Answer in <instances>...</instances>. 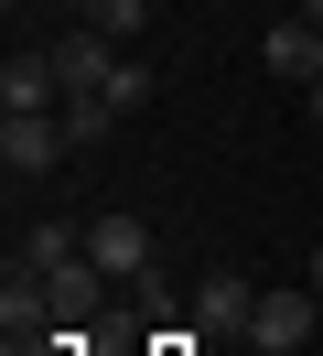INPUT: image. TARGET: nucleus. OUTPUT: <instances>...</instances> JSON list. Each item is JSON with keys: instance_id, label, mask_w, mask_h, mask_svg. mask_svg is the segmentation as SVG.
<instances>
[{"instance_id": "f03ea898", "label": "nucleus", "mask_w": 323, "mask_h": 356, "mask_svg": "<svg viewBox=\"0 0 323 356\" xmlns=\"http://www.w3.org/2000/svg\"><path fill=\"white\" fill-rule=\"evenodd\" d=\"M86 259H97L108 281H140V270H151V216H129V205L86 216Z\"/></svg>"}, {"instance_id": "9d476101", "label": "nucleus", "mask_w": 323, "mask_h": 356, "mask_svg": "<svg viewBox=\"0 0 323 356\" xmlns=\"http://www.w3.org/2000/svg\"><path fill=\"white\" fill-rule=\"evenodd\" d=\"M76 11H86V33H108V44H140V22H151V0H76Z\"/></svg>"}, {"instance_id": "39448f33", "label": "nucleus", "mask_w": 323, "mask_h": 356, "mask_svg": "<svg viewBox=\"0 0 323 356\" xmlns=\"http://www.w3.org/2000/svg\"><path fill=\"white\" fill-rule=\"evenodd\" d=\"M248 313H258V291L237 281V270H205V281H194V334H237V346H248Z\"/></svg>"}, {"instance_id": "dca6fc26", "label": "nucleus", "mask_w": 323, "mask_h": 356, "mask_svg": "<svg viewBox=\"0 0 323 356\" xmlns=\"http://www.w3.org/2000/svg\"><path fill=\"white\" fill-rule=\"evenodd\" d=\"M313 291H323V248H313Z\"/></svg>"}, {"instance_id": "f3484780", "label": "nucleus", "mask_w": 323, "mask_h": 356, "mask_svg": "<svg viewBox=\"0 0 323 356\" xmlns=\"http://www.w3.org/2000/svg\"><path fill=\"white\" fill-rule=\"evenodd\" d=\"M313 195H323V173H313Z\"/></svg>"}, {"instance_id": "423d86ee", "label": "nucleus", "mask_w": 323, "mask_h": 356, "mask_svg": "<svg viewBox=\"0 0 323 356\" xmlns=\"http://www.w3.org/2000/svg\"><path fill=\"white\" fill-rule=\"evenodd\" d=\"M33 108H65L54 54H11V65H0V119H33Z\"/></svg>"}, {"instance_id": "20e7f679", "label": "nucleus", "mask_w": 323, "mask_h": 356, "mask_svg": "<svg viewBox=\"0 0 323 356\" xmlns=\"http://www.w3.org/2000/svg\"><path fill=\"white\" fill-rule=\"evenodd\" d=\"M258 65H270L280 87H313V76H323V22L280 11V22H270V44H258Z\"/></svg>"}, {"instance_id": "4468645a", "label": "nucleus", "mask_w": 323, "mask_h": 356, "mask_svg": "<svg viewBox=\"0 0 323 356\" xmlns=\"http://www.w3.org/2000/svg\"><path fill=\"white\" fill-rule=\"evenodd\" d=\"M301 108H313V119H323V76H313V87H301Z\"/></svg>"}, {"instance_id": "f257e3e1", "label": "nucleus", "mask_w": 323, "mask_h": 356, "mask_svg": "<svg viewBox=\"0 0 323 356\" xmlns=\"http://www.w3.org/2000/svg\"><path fill=\"white\" fill-rule=\"evenodd\" d=\"M313 324H323V291H313V281H301V291H258V313H248V346L291 356V346H313Z\"/></svg>"}, {"instance_id": "6e6552de", "label": "nucleus", "mask_w": 323, "mask_h": 356, "mask_svg": "<svg viewBox=\"0 0 323 356\" xmlns=\"http://www.w3.org/2000/svg\"><path fill=\"white\" fill-rule=\"evenodd\" d=\"M43 302H54V324H86L97 313V259H65V270H33Z\"/></svg>"}, {"instance_id": "1a4fd4ad", "label": "nucleus", "mask_w": 323, "mask_h": 356, "mask_svg": "<svg viewBox=\"0 0 323 356\" xmlns=\"http://www.w3.org/2000/svg\"><path fill=\"white\" fill-rule=\"evenodd\" d=\"M43 324H54V302H43V281L11 259V281H0V334H43Z\"/></svg>"}, {"instance_id": "ddd939ff", "label": "nucleus", "mask_w": 323, "mask_h": 356, "mask_svg": "<svg viewBox=\"0 0 323 356\" xmlns=\"http://www.w3.org/2000/svg\"><path fill=\"white\" fill-rule=\"evenodd\" d=\"M54 119H65V140H76V152H86V140H97V130H108V119H119V108H108V97H65Z\"/></svg>"}, {"instance_id": "9b49d317", "label": "nucleus", "mask_w": 323, "mask_h": 356, "mask_svg": "<svg viewBox=\"0 0 323 356\" xmlns=\"http://www.w3.org/2000/svg\"><path fill=\"white\" fill-rule=\"evenodd\" d=\"M65 259H86V227H54V216H43L33 238H22V270H65Z\"/></svg>"}, {"instance_id": "7ed1b4c3", "label": "nucleus", "mask_w": 323, "mask_h": 356, "mask_svg": "<svg viewBox=\"0 0 323 356\" xmlns=\"http://www.w3.org/2000/svg\"><path fill=\"white\" fill-rule=\"evenodd\" d=\"M65 152H76V140H65V119H54V108H33V119H0V173H54Z\"/></svg>"}, {"instance_id": "0eeeda50", "label": "nucleus", "mask_w": 323, "mask_h": 356, "mask_svg": "<svg viewBox=\"0 0 323 356\" xmlns=\"http://www.w3.org/2000/svg\"><path fill=\"white\" fill-rule=\"evenodd\" d=\"M43 54H54L65 97H97V87H108V65H119V44H108V33H65V44H43Z\"/></svg>"}, {"instance_id": "2eb2a0df", "label": "nucleus", "mask_w": 323, "mask_h": 356, "mask_svg": "<svg viewBox=\"0 0 323 356\" xmlns=\"http://www.w3.org/2000/svg\"><path fill=\"white\" fill-rule=\"evenodd\" d=\"M301 22H323V0H301Z\"/></svg>"}, {"instance_id": "f8f14e48", "label": "nucleus", "mask_w": 323, "mask_h": 356, "mask_svg": "<svg viewBox=\"0 0 323 356\" xmlns=\"http://www.w3.org/2000/svg\"><path fill=\"white\" fill-rule=\"evenodd\" d=\"M151 87H162V76H151V65H140V54H119V65H108V87H97V97H108V108H119V119H129V108H140V97H151Z\"/></svg>"}]
</instances>
